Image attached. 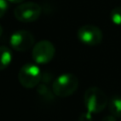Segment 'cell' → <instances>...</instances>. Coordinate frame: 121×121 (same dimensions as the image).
I'll return each instance as SVG.
<instances>
[{
	"instance_id": "cell-1",
	"label": "cell",
	"mask_w": 121,
	"mask_h": 121,
	"mask_svg": "<svg viewBox=\"0 0 121 121\" xmlns=\"http://www.w3.org/2000/svg\"><path fill=\"white\" fill-rule=\"evenodd\" d=\"M83 101L86 111L92 113H99L108 106L109 98L100 88L92 86L85 91Z\"/></svg>"
},
{
	"instance_id": "cell-2",
	"label": "cell",
	"mask_w": 121,
	"mask_h": 121,
	"mask_svg": "<svg viewBox=\"0 0 121 121\" xmlns=\"http://www.w3.org/2000/svg\"><path fill=\"white\" fill-rule=\"evenodd\" d=\"M78 78L71 73L60 75L52 84V92L59 97H67L72 95L78 87Z\"/></svg>"
},
{
	"instance_id": "cell-3",
	"label": "cell",
	"mask_w": 121,
	"mask_h": 121,
	"mask_svg": "<svg viewBox=\"0 0 121 121\" xmlns=\"http://www.w3.org/2000/svg\"><path fill=\"white\" fill-rule=\"evenodd\" d=\"M42 76L43 73L37 64L26 63L19 70L18 80L23 87L26 89H32L40 84Z\"/></svg>"
},
{
	"instance_id": "cell-4",
	"label": "cell",
	"mask_w": 121,
	"mask_h": 121,
	"mask_svg": "<svg viewBox=\"0 0 121 121\" xmlns=\"http://www.w3.org/2000/svg\"><path fill=\"white\" fill-rule=\"evenodd\" d=\"M55 46L47 40L37 42L32 47V59L37 64H46L52 60L55 56Z\"/></svg>"
},
{
	"instance_id": "cell-5",
	"label": "cell",
	"mask_w": 121,
	"mask_h": 121,
	"mask_svg": "<svg viewBox=\"0 0 121 121\" xmlns=\"http://www.w3.org/2000/svg\"><path fill=\"white\" fill-rule=\"evenodd\" d=\"M42 14V8L35 2H26L19 4L14 9L15 18L23 23L36 21Z\"/></svg>"
},
{
	"instance_id": "cell-6",
	"label": "cell",
	"mask_w": 121,
	"mask_h": 121,
	"mask_svg": "<svg viewBox=\"0 0 121 121\" xmlns=\"http://www.w3.org/2000/svg\"><path fill=\"white\" fill-rule=\"evenodd\" d=\"M77 36L79 42L89 46L100 44L103 39L101 29L98 26L93 25H84L80 26L78 29Z\"/></svg>"
},
{
	"instance_id": "cell-7",
	"label": "cell",
	"mask_w": 121,
	"mask_h": 121,
	"mask_svg": "<svg viewBox=\"0 0 121 121\" xmlns=\"http://www.w3.org/2000/svg\"><path fill=\"white\" fill-rule=\"evenodd\" d=\"M9 43L17 51H26L35 44V37L27 30H17L10 36Z\"/></svg>"
},
{
	"instance_id": "cell-8",
	"label": "cell",
	"mask_w": 121,
	"mask_h": 121,
	"mask_svg": "<svg viewBox=\"0 0 121 121\" xmlns=\"http://www.w3.org/2000/svg\"><path fill=\"white\" fill-rule=\"evenodd\" d=\"M12 61V53L6 45H0V71L5 70Z\"/></svg>"
},
{
	"instance_id": "cell-9",
	"label": "cell",
	"mask_w": 121,
	"mask_h": 121,
	"mask_svg": "<svg viewBox=\"0 0 121 121\" xmlns=\"http://www.w3.org/2000/svg\"><path fill=\"white\" fill-rule=\"evenodd\" d=\"M108 107L110 113L112 115H113L116 118L121 117V95H112L109 100Z\"/></svg>"
},
{
	"instance_id": "cell-10",
	"label": "cell",
	"mask_w": 121,
	"mask_h": 121,
	"mask_svg": "<svg viewBox=\"0 0 121 121\" xmlns=\"http://www.w3.org/2000/svg\"><path fill=\"white\" fill-rule=\"evenodd\" d=\"M110 18L114 25L121 26V6L115 7L112 9L110 13Z\"/></svg>"
},
{
	"instance_id": "cell-11",
	"label": "cell",
	"mask_w": 121,
	"mask_h": 121,
	"mask_svg": "<svg viewBox=\"0 0 121 121\" xmlns=\"http://www.w3.org/2000/svg\"><path fill=\"white\" fill-rule=\"evenodd\" d=\"M8 8H9L8 1L7 0H0V18H2L6 14Z\"/></svg>"
},
{
	"instance_id": "cell-12",
	"label": "cell",
	"mask_w": 121,
	"mask_h": 121,
	"mask_svg": "<svg viewBox=\"0 0 121 121\" xmlns=\"http://www.w3.org/2000/svg\"><path fill=\"white\" fill-rule=\"evenodd\" d=\"M92 112L86 111V112H83L79 117H78V121H93V116H92Z\"/></svg>"
},
{
	"instance_id": "cell-13",
	"label": "cell",
	"mask_w": 121,
	"mask_h": 121,
	"mask_svg": "<svg viewBox=\"0 0 121 121\" xmlns=\"http://www.w3.org/2000/svg\"><path fill=\"white\" fill-rule=\"evenodd\" d=\"M101 121H116V117H114L113 115L110 114V115H107V116L103 117V119Z\"/></svg>"
},
{
	"instance_id": "cell-14",
	"label": "cell",
	"mask_w": 121,
	"mask_h": 121,
	"mask_svg": "<svg viewBox=\"0 0 121 121\" xmlns=\"http://www.w3.org/2000/svg\"><path fill=\"white\" fill-rule=\"evenodd\" d=\"M8 2H9V3H13V4H21V3H23L25 0H7Z\"/></svg>"
},
{
	"instance_id": "cell-15",
	"label": "cell",
	"mask_w": 121,
	"mask_h": 121,
	"mask_svg": "<svg viewBox=\"0 0 121 121\" xmlns=\"http://www.w3.org/2000/svg\"><path fill=\"white\" fill-rule=\"evenodd\" d=\"M2 34H3V27H2V26L0 25V37L2 36Z\"/></svg>"
},
{
	"instance_id": "cell-16",
	"label": "cell",
	"mask_w": 121,
	"mask_h": 121,
	"mask_svg": "<svg viewBox=\"0 0 121 121\" xmlns=\"http://www.w3.org/2000/svg\"><path fill=\"white\" fill-rule=\"evenodd\" d=\"M120 121H121V120H120Z\"/></svg>"
}]
</instances>
